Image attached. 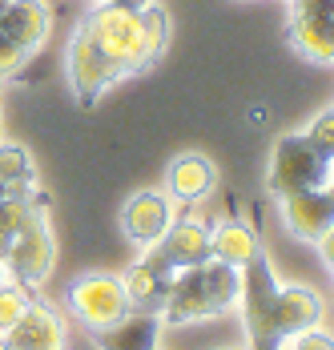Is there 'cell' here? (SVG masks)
<instances>
[{
	"mask_svg": "<svg viewBox=\"0 0 334 350\" xmlns=\"http://www.w3.org/2000/svg\"><path fill=\"white\" fill-rule=\"evenodd\" d=\"M0 350H8V342H4V334H0Z\"/></svg>",
	"mask_w": 334,
	"mask_h": 350,
	"instance_id": "29",
	"label": "cell"
},
{
	"mask_svg": "<svg viewBox=\"0 0 334 350\" xmlns=\"http://www.w3.org/2000/svg\"><path fill=\"white\" fill-rule=\"evenodd\" d=\"M157 250L169 258L173 270H190V266H201L209 258V226L198 221V217H177L166 230V238L157 242Z\"/></svg>",
	"mask_w": 334,
	"mask_h": 350,
	"instance_id": "16",
	"label": "cell"
},
{
	"mask_svg": "<svg viewBox=\"0 0 334 350\" xmlns=\"http://www.w3.org/2000/svg\"><path fill=\"white\" fill-rule=\"evenodd\" d=\"M68 310L81 326H89V334L117 322V318L129 314V298H125V286L121 274H85L68 286Z\"/></svg>",
	"mask_w": 334,
	"mask_h": 350,
	"instance_id": "5",
	"label": "cell"
},
{
	"mask_svg": "<svg viewBox=\"0 0 334 350\" xmlns=\"http://www.w3.org/2000/svg\"><path fill=\"white\" fill-rule=\"evenodd\" d=\"M278 202H282V221H286V230H290L294 238H302V242H318V238L334 226V193L326 185L286 193V198H278Z\"/></svg>",
	"mask_w": 334,
	"mask_h": 350,
	"instance_id": "10",
	"label": "cell"
},
{
	"mask_svg": "<svg viewBox=\"0 0 334 350\" xmlns=\"http://www.w3.org/2000/svg\"><path fill=\"white\" fill-rule=\"evenodd\" d=\"M121 77H125V72L93 44V36L85 33V29H77L73 44H68V85H73V97H77L81 105H97L101 93H105L109 85H117Z\"/></svg>",
	"mask_w": 334,
	"mask_h": 350,
	"instance_id": "7",
	"label": "cell"
},
{
	"mask_svg": "<svg viewBox=\"0 0 334 350\" xmlns=\"http://www.w3.org/2000/svg\"><path fill=\"white\" fill-rule=\"evenodd\" d=\"M173 274H177V270L169 266L166 254H162L157 245H145V258L133 262V266L121 274L125 298H129V310H153V314H162Z\"/></svg>",
	"mask_w": 334,
	"mask_h": 350,
	"instance_id": "9",
	"label": "cell"
},
{
	"mask_svg": "<svg viewBox=\"0 0 334 350\" xmlns=\"http://www.w3.org/2000/svg\"><path fill=\"white\" fill-rule=\"evenodd\" d=\"M85 33L93 36L101 53L125 72H141L145 65H153L166 49V36H169V12L149 4V8H117V4H97L85 25Z\"/></svg>",
	"mask_w": 334,
	"mask_h": 350,
	"instance_id": "1",
	"label": "cell"
},
{
	"mask_svg": "<svg viewBox=\"0 0 334 350\" xmlns=\"http://www.w3.org/2000/svg\"><path fill=\"white\" fill-rule=\"evenodd\" d=\"M173 226V210L162 193H133L121 210V230L133 245H157Z\"/></svg>",
	"mask_w": 334,
	"mask_h": 350,
	"instance_id": "14",
	"label": "cell"
},
{
	"mask_svg": "<svg viewBox=\"0 0 334 350\" xmlns=\"http://www.w3.org/2000/svg\"><path fill=\"white\" fill-rule=\"evenodd\" d=\"M237 278L234 266L205 258L201 266L177 270L169 282L166 306H162V326H181V322H198V318H218L237 306Z\"/></svg>",
	"mask_w": 334,
	"mask_h": 350,
	"instance_id": "2",
	"label": "cell"
},
{
	"mask_svg": "<svg viewBox=\"0 0 334 350\" xmlns=\"http://www.w3.org/2000/svg\"><path fill=\"white\" fill-rule=\"evenodd\" d=\"M101 4H117V8H133V12H141V8H149L153 0H101Z\"/></svg>",
	"mask_w": 334,
	"mask_h": 350,
	"instance_id": "26",
	"label": "cell"
},
{
	"mask_svg": "<svg viewBox=\"0 0 334 350\" xmlns=\"http://www.w3.org/2000/svg\"><path fill=\"white\" fill-rule=\"evenodd\" d=\"M53 262H57V245L49 230V213H44V202H36L25 226L16 230V238L4 250V266H8V278L33 290L53 274Z\"/></svg>",
	"mask_w": 334,
	"mask_h": 350,
	"instance_id": "4",
	"label": "cell"
},
{
	"mask_svg": "<svg viewBox=\"0 0 334 350\" xmlns=\"http://www.w3.org/2000/svg\"><path fill=\"white\" fill-rule=\"evenodd\" d=\"M4 193H8V189H4V181H0V198H4Z\"/></svg>",
	"mask_w": 334,
	"mask_h": 350,
	"instance_id": "30",
	"label": "cell"
},
{
	"mask_svg": "<svg viewBox=\"0 0 334 350\" xmlns=\"http://www.w3.org/2000/svg\"><path fill=\"white\" fill-rule=\"evenodd\" d=\"M8 350H65V318L57 314L44 298H33L25 318L4 330Z\"/></svg>",
	"mask_w": 334,
	"mask_h": 350,
	"instance_id": "12",
	"label": "cell"
},
{
	"mask_svg": "<svg viewBox=\"0 0 334 350\" xmlns=\"http://www.w3.org/2000/svg\"><path fill=\"white\" fill-rule=\"evenodd\" d=\"M278 350H334V334L326 330H302V334H286V338H278L274 342Z\"/></svg>",
	"mask_w": 334,
	"mask_h": 350,
	"instance_id": "24",
	"label": "cell"
},
{
	"mask_svg": "<svg viewBox=\"0 0 334 350\" xmlns=\"http://www.w3.org/2000/svg\"><path fill=\"white\" fill-rule=\"evenodd\" d=\"M326 177H331V157H322L306 141V133L278 137L266 174V189L274 198H286V193H298V189H318V185H326Z\"/></svg>",
	"mask_w": 334,
	"mask_h": 350,
	"instance_id": "3",
	"label": "cell"
},
{
	"mask_svg": "<svg viewBox=\"0 0 334 350\" xmlns=\"http://www.w3.org/2000/svg\"><path fill=\"white\" fill-rule=\"evenodd\" d=\"M286 36L302 57L334 65V0H290Z\"/></svg>",
	"mask_w": 334,
	"mask_h": 350,
	"instance_id": "8",
	"label": "cell"
},
{
	"mask_svg": "<svg viewBox=\"0 0 334 350\" xmlns=\"http://www.w3.org/2000/svg\"><path fill=\"white\" fill-rule=\"evenodd\" d=\"M326 189L334 193V161H331V177H326Z\"/></svg>",
	"mask_w": 334,
	"mask_h": 350,
	"instance_id": "28",
	"label": "cell"
},
{
	"mask_svg": "<svg viewBox=\"0 0 334 350\" xmlns=\"http://www.w3.org/2000/svg\"><path fill=\"white\" fill-rule=\"evenodd\" d=\"M306 141H310V145H314L322 157H331V161H334V109H322V113L310 121Z\"/></svg>",
	"mask_w": 334,
	"mask_h": 350,
	"instance_id": "22",
	"label": "cell"
},
{
	"mask_svg": "<svg viewBox=\"0 0 334 350\" xmlns=\"http://www.w3.org/2000/svg\"><path fill=\"white\" fill-rule=\"evenodd\" d=\"M29 61H33V53H29V49H21V44H16V40H8V36H0V81L21 77Z\"/></svg>",
	"mask_w": 334,
	"mask_h": 350,
	"instance_id": "23",
	"label": "cell"
},
{
	"mask_svg": "<svg viewBox=\"0 0 334 350\" xmlns=\"http://www.w3.org/2000/svg\"><path fill=\"white\" fill-rule=\"evenodd\" d=\"M97 350H157L162 342V314L153 310H129L125 318L93 330Z\"/></svg>",
	"mask_w": 334,
	"mask_h": 350,
	"instance_id": "15",
	"label": "cell"
},
{
	"mask_svg": "<svg viewBox=\"0 0 334 350\" xmlns=\"http://www.w3.org/2000/svg\"><path fill=\"white\" fill-rule=\"evenodd\" d=\"M29 302H33L29 286H21V282H8V286H0V334H4V330H12V326L25 318Z\"/></svg>",
	"mask_w": 334,
	"mask_h": 350,
	"instance_id": "21",
	"label": "cell"
},
{
	"mask_svg": "<svg viewBox=\"0 0 334 350\" xmlns=\"http://www.w3.org/2000/svg\"><path fill=\"white\" fill-rule=\"evenodd\" d=\"M8 282H12L8 278V266H4V258H0V286H8Z\"/></svg>",
	"mask_w": 334,
	"mask_h": 350,
	"instance_id": "27",
	"label": "cell"
},
{
	"mask_svg": "<svg viewBox=\"0 0 334 350\" xmlns=\"http://www.w3.org/2000/svg\"><path fill=\"white\" fill-rule=\"evenodd\" d=\"M314 245L322 250V262H326V266L334 270V226H331V230H326V234H322V238H318Z\"/></svg>",
	"mask_w": 334,
	"mask_h": 350,
	"instance_id": "25",
	"label": "cell"
},
{
	"mask_svg": "<svg viewBox=\"0 0 334 350\" xmlns=\"http://www.w3.org/2000/svg\"><path fill=\"white\" fill-rule=\"evenodd\" d=\"M36 202H44V198H12V193H4L0 198V258H4V250H8V242L16 238V230L25 226V217L33 213Z\"/></svg>",
	"mask_w": 334,
	"mask_h": 350,
	"instance_id": "20",
	"label": "cell"
},
{
	"mask_svg": "<svg viewBox=\"0 0 334 350\" xmlns=\"http://www.w3.org/2000/svg\"><path fill=\"white\" fill-rule=\"evenodd\" d=\"M0 181L12 198H33V161L16 141H0Z\"/></svg>",
	"mask_w": 334,
	"mask_h": 350,
	"instance_id": "19",
	"label": "cell"
},
{
	"mask_svg": "<svg viewBox=\"0 0 334 350\" xmlns=\"http://www.w3.org/2000/svg\"><path fill=\"white\" fill-rule=\"evenodd\" d=\"M242 290H237V302H242V314H246V330H250V342L258 347H274V334H270V306H274V294H278V278H274V266L258 254L254 262H246L237 270Z\"/></svg>",
	"mask_w": 334,
	"mask_h": 350,
	"instance_id": "6",
	"label": "cell"
},
{
	"mask_svg": "<svg viewBox=\"0 0 334 350\" xmlns=\"http://www.w3.org/2000/svg\"><path fill=\"white\" fill-rule=\"evenodd\" d=\"M214 185H218V170H214V161L209 157H201V153H185V157H177L173 165H169V193L177 198V202H201V198H209L214 193Z\"/></svg>",
	"mask_w": 334,
	"mask_h": 350,
	"instance_id": "18",
	"label": "cell"
},
{
	"mask_svg": "<svg viewBox=\"0 0 334 350\" xmlns=\"http://www.w3.org/2000/svg\"><path fill=\"white\" fill-rule=\"evenodd\" d=\"M262 250H258V234L242 221V217H222L218 226H209V258L226 262L242 270L246 262H254Z\"/></svg>",
	"mask_w": 334,
	"mask_h": 350,
	"instance_id": "17",
	"label": "cell"
},
{
	"mask_svg": "<svg viewBox=\"0 0 334 350\" xmlns=\"http://www.w3.org/2000/svg\"><path fill=\"white\" fill-rule=\"evenodd\" d=\"M53 33V12L44 0H0V36L36 53Z\"/></svg>",
	"mask_w": 334,
	"mask_h": 350,
	"instance_id": "13",
	"label": "cell"
},
{
	"mask_svg": "<svg viewBox=\"0 0 334 350\" xmlns=\"http://www.w3.org/2000/svg\"><path fill=\"white\" fill-rule=\"evenodd\" d=\"M258 350H278V347H258Z\"/></svg>",
	"mask_w": 334,
	"mask_h": 350,
	"instance_id": "31",
	"label": "cell"
},
{
	"mask_svg": "<svg viewBox=\"0 0 334 350\" xmlns=\"http://www.w3.org/2000/svg\"><path fill=\"white\" fill-rule=\"evenodd\" d=\"M322 322V298L310 286H278L274 306H270V334L274 342L286 334H302L314 330Z\"/></svg>",
	"mask_w": 334,
	"mask_h": 350,
	"instance_id": "11",
	"label": "cell"
}]
</instances>
